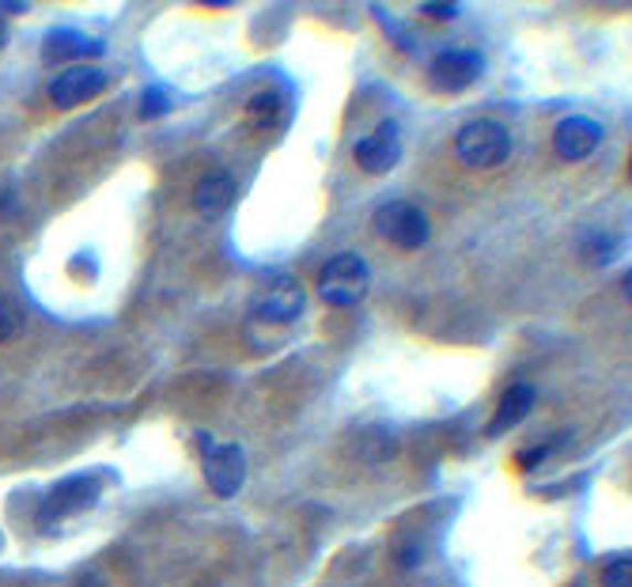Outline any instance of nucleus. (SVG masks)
I'll return each instance as SVG.
<instances>
[{"mask_svg": "<svg viewBox=\"0 0 632 587\" xmlns=\"http://www.w3.org/2000/svg\"><path fill=\"white\" fill-rule=\"evenodd\" d=\"M424 12H429V15H443V20H447V15H455V4H424Z\"/></svg>", "mask_w": 632, "mask_h": 587, "instance_id": "6ab92c4d", "label": "nucleus"}, {"mask_svg": "<svg viewBox=\"0 0 632 587\" xmlns=\"http://www.w3.org/2000/svg\"><path fill=\"white\" fill-rule=\"evenodd\" d=\"M599 145H602V126L594 118H587V114H572V118H565L554 129V153L560 159H568V164H580Z\"/></svg>", "mask_w": 632, "mask_h": 587, "instance_id": "1a4fd4ad", "label": "nucleus"}, {"mask_svg": "<svg viewBox=\"0 0 632 587\" xmlns=\"http://www.w3.org/2000/svg\"><path fill=\"white\" fill-rule=\"evenodd\" d=\"M251 307H254V315L262 318V323L288 326V323H296V318L304 315L307 292H304V284H299L296 277H277V281H270L262 292H257Z\"/></svg>", "mask_w": 632, "mask_h": 587, "instance_id": "39448f33", "label": "nucleus"}, {"mask_svg": "<svg viewBox=\"0 0 632 587\" xmlns=\"http://www.w3.org/2000/svg\"><path fill=\"white\" fill-rule=\"evenodd\" d=\"M20 331H23V311H20V304H15L12 296H4V292H0V345H8Z\"/></svg>", "mask_w": 632, "mask_h": 587, "instance_id": "2eb2a0df", "label": "nucleus"}, {"mask_svg": "<svg viewBox=\"0 0 632 587\" xmlns=\"http://www.w3.org/2000/svg\"><path fill=\"white\" fill-rule=\"evenodd\" d=\"M201 451H204V482L217 496H235L246 482V455L239 443H217L209 436H201Z\"/></svg>", "mask_w": 632, "mask_h": 587, "instance_id": "20e7f679", "label": "nucleus"}, {"mask_svg": "<svg viewBox=\"0 0 632 587\" xmlns=\"http://www.w3.org/2000/svg\"><path fill=\"white\" fill-rule=\"evenodd\" d=\"M42 53H46V61H76V57H84V53H103V46L99 42L80 39V34H73V31H57L46 39Z\"/></svg>", "mask_w": 632, "mask_h": 587, "instance_id": "ddd939ff", "label": "nucleus"}, {"mask_svg": "<svg viewBox=\"0 0 632 587\" xmlns=\"http://www.w3.org/2000/svg\"><path fill=\"white\" fill-rule=\"evenodd\" d=\"M246 114H251L254 126H277L284 106H281V95L277 92H257L251 106H246Z\"/></svg>", "mask_w": 632, "mask_h": 587, "instance_id": "4468645a", "label": "nucleus"}, {"mask_svg": "<svg viewBox=\"0 0 632 587\" xmlns=\"http://www.w3.org/2000/svg\"><path fill=\"white\" fill-rule=\"evenodd\" d=\"M376 231L387 243L402 247V251H417L432 239V224L413 201H387L376 212Z\"/></svg>", "mask_w": 632, "mask_h": 587, "instance_id": "7ed1b4c3", "label": "nucleus"}, {"mask_svg": "<svg viewBox=\"0 0 632 587\" xmlns=\"http://www.w3.org/2000/svg\"><path fill=\"white\" fill-rule=\"evenodd\" d=\"M371 281V270L360 254H337L329 258L318 273V296L326 300L329 307H352L364 300Z\"/></svg>", "mask_w": 632, "mask_h": 587, "instance_id": "f03ea898", "label": "nucleus"}, {"mask_svg": "<svg viewBox=\"0 0 632 587\" xmlns=\"http://www.w3.org/2000/svg\"><path fill=\"white\" fill-rule=\"evenodd\" d=\"M485 73V57L477 50H443L432 61V84L443 92H462Z\"/></svg>", "mask_w": 632, "mask_h": 587, "instance_id": "9d476101", "label": "nucleus"}, {"mask_svg": "<svg viewBox=\"0 0 632 587\" xmlns=\"http://www.w3.org/2000/svg\"><path fill=\"white\" fill-rule=\"evenodd\" d=\"M106 87V73L95 65H69L65 73L50 84V103L57 106V111H73V106L95 99V95H103Z\"/></svg>", "mask_w": 632, "mask_h": 587, "instance_id": "0eeeda50", "label": "nucleus"}, {"mask_svg": "<svg viewBox=\"0 0 632 587\" xmlns=\"http://www.w3.org/2000/svg\"><path fill=\"white\" fill-rule=\"evenodd\" d=\"M167 106H171V99H167L164 92H148V95H145V106H140V111H145L148 118H152V114H164Z\"/></svg>", "mask_w": 632, "mask_h": 587, "instance_id": "f3484780", "label": "nucleus"}, {"mask_svg": "<svg viewBox=\"0 0 632 587\" xmlns=\"http://www.w3.org/2000/svg\"><path fill=\"white\" fill-rule=\"evenodd\" d=\"M99 501V478H69V482L53 485L50 496L42 501L39 520L42 523H57V520H73L84 509Z\"/></svg>", "mask_w": 632, "mask_h": 587, "instance_id": "423d86ee", "label": "nucleus"}, {"mask_svg": "<svg viewBox=\"0 0 632 587\" xmlns=\"http://www.w3.org/2000/svg\"><path fill=\"white\" fill-rule=\"evenodd\" d=\"M602 587H632V557L621 554L602 568Z\"/></svg>", "mask_w": 632, "mask_h": 587, "instance_id": "dca6fc26", "label": "nucleus"}, {"mask_svg": "<svg viewBox=\"0 0 632 587\" xmlns=\"http://www.w3.org/2000/svg\"><path fill=\"white\" fill-rule=\"evenodd\" d=\"M455 153L462 164L474 167V171H493V167H501L504 159L512 156V133L493 118L466 122V126L455 133Z\"/></svg>", "mask_w": 632, "mask_h": 587, "instance_id": "f257e3e1", "label": "nucleus"}, {"mask_svg": "<svg viewBox=\"0 0 632 587\" xmlns=\"http://www.w3.org/2000/svg\"><path fill=\"white\" fill-rule=\"evenodd\" d=\"M554 451V443H546V448H534V451H523V467H538V462H546V455Z\"/></svg>", "mask_w": 632, "mask_h": 587, "instance_id": "a211bd4d", "label": "nucleus"}, {"mask_svg": "<svg viewBox=\"0 0 632 587\" xmlns=\"http://www.w3.org/2000/svg\"><path fill=\"white\" fill-rule=\"evenodd\" d=\"M231 201H235V179H231L228 171L204 175L198 190H193V209H198L201 217H224Z\"/></svg>", "mask_w": 632, "mask_h": 587, "instance_id": "9b49d317", "label": "nucleus"}, {"mask_svg": "<svg viewBox=\"0 0 632 587\" xmlns=\"http://www.w3.org/2000/svg\"><path fill=\"white\" fill-rule=\"evenodd\" d=\"M356 164L368 175H387L390 167L402 159V133H398V122H382L376 133L356 140Z\"/></svg>", "mask_w": 632, "mask_h": 587, "instance_id": "6e6552de", "label": "nucleus"}, {"mask_svg": "<svg viewBox=\"0 0 632 587\" xmlns=\"http://www.w3.org/2000/svg\"><path fill=\"white\" fill-rule=\"evenodd\" d=\"M530 409H534V387L530 384L507 387L501 406H496V413H493V421H488V436H501L507 429H515V424H519Z\"/></svg>", "mask_w": 632, "mask_h": 587, "instance_id": "f8f14e48", "label": "nucleus"}]
</instances>
